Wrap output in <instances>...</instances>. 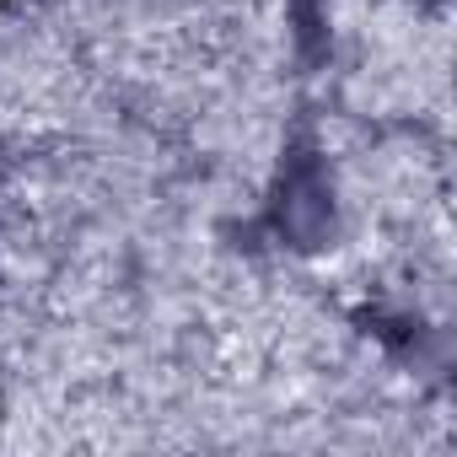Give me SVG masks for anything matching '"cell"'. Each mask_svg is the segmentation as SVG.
Here are the masks:
<instances>
[{
    "instance_id": "obj_1",
    "label": "cell",
    "mask_w": 457,
    "mask_h": 457,
    "mask_svg": "<svg viewBox=\"0 0 457 457\" xmlns=\"http://www.w3.org/2000/svg\"><path fill=\"white\" fill-rule=\"evenodd\" d=\"M0 6H6V0H0Z\"/></svg>"
}]
</instances>
